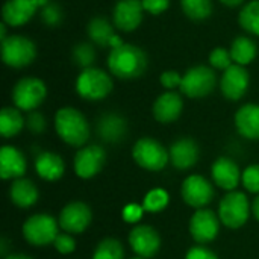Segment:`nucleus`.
I'll return each mask as SVG.
<instances>
[{
  "label": "nucleus",
  "mask_w": 259,
  "mask_h": 259,
  "mask_svg": "<svg viewBox=\"0 0 259 259\" xmlns=\"http://www.w3.org/2000/svg\"><path fill=\"white\" fill-rule=\"evenodd\" d=\"M108 68L120 79H135L146 71L147 56L140 47L123 42L121 46L111 49L108 55Z\"/></svg>",
  "instance_id": "nucleus-1"
},
{
  "label": "nucleus",
  "mask_w": 259,
  "mask_h": 259,
  "mask_svg": "<svg viewBox=\"0 0 259 259\" xmlns=\"http://www.w3.org/2000/svg\"><path fill=\"white\" fill-rule=\"evenodd\" d=\"M55 129L59 138L73 147H82L90 138V126L83 114L74 108H61L55 115Z\"/></svg>",
  "instance_id": "nucleus-2"
},
{
  "label": "nucleus",
  "mask_w": 259,
  "mask_h": 259,
  "mask_svg": "<svg viewBox=\"0 0 259 259\" xmlns=\"http://www.w3.org/2000/svg\"><path fill=\"white\" fill-rule=\"evenodd\" d=\"M76 91L85 100H102L112 91V79L100 68H85L77 76Z\"/></svg>",
  "instance_id": "nucleus-3"
},
{
  "label": "nucleus",
  "mask_w": 259,
  "mask_h": 259,
  "mask_svg": "<svg viewBox=\"0 0 259 259\" xmlns=\"http://www.w3.org/2000/svg\"><path fill=\"white\" fill-rule=\"evenodd\" d=\"M132 156L135 159V162L149 171H159L162 170L170 159V153L168 150L156 140L144 137L140 138L134 149H132Z\"/></svg>",
  "instance_id": "nucleus-4"
},
{
  "label": "nucleus",
  "mask_w": 259,
  "mask_h": 259,
  "mask_svg": "<svg viewBox=\"0 0 259 259\" xmlns=\"http://www.w3.org/2000/svg\"><path fill=\"white\" fill-rule=\"evenodd\" d=\"M250 206L244 193L231 191L226 194L219 206V219L229 229H240L249 220Z\"/></svg>",
  "instance_id": "nucleus-5"
},
{
  "label": "nucleus",
  "mask_w": 259,
  "mask_h": 259,
  "mask_svg": "<svg viewBox=\"0 0 259 259\" xmlns=\"http://www.w3.org/2000/svg\"><path fill=\"white\" fill-rule=\"evenodd\" d=\"M59 222H56L52 215L47 214H35L26 220L23 225V237L32 246H47L55 243L58 232Z\"/></svg>",
  "instance_id": "nucleus-6"
},
{
  "label": "nucleus",
  "mask_w": 259,
  "mask_h": 259,
  "mask_svg": "<svg viewBox=\"0 0 259 259\" xmlns=\"http://www.w3.org/2000/svg\"><path fill=\"white\" fill-rule=\"evenodd\" d=\"M36 56L33 41L21 35H11L2 41V59L12 68H23L29 65Z\"/></svg>",
  "instance_id": "nucleus-7"
},
{
  "label": "nucleus",
  "mask_w": 259,
  "mask_h": 259,
  "mask_svg": "<svg viewBox=\"0 0 259 259\" xmlns=\"http://www.w3.org/2000/svg\"><path fill=\"white\" fill-rule=\"evenodd\" d=\"M217 85V76L212 68L197 65L190 68L182 76L181 91L191 99H202L209 96Z\"/></svg>",
  "instance_id": "nucleus-8"
},
{
  "label": "nucleus",
  "mask_w": 259,
  "mask_h": 259,
  "mask_svg": "<svg viewBox=\"0 0 259 259\" xmlns=\"http://www.w3.org/2000/svg\"><path fill=\"white\" fill-rule=\"evenodd\" d=\"M46 96V83L38 77H23L15 83L12 90V100L21 111L36 109L44 102Z\"/></svg>",
  "instance_id": "nucleus-9"
},
{
  "label": "nucleus",
  "mask_w": 259,
  "mask_h": 259,
  "mask_svg": "<svg viewBox=\"0 0 259 259\" xmlns=\"http://www.w3.org/2000/svg\"><path fill=\"white\" fill-rule=\"evenodd\" d=\"M181 194L188 206L202 209L212 202L215 193H214V187L206 178L200 175H191L182 182Z\"/></svg>",
  "instance_id": "nucleus-10"
},
{
  "label": "nucleus",
  "mask_w": 259,
  "mask_h": 259,
  "mask_svg": "<svg viewBox=\"0 0 259 259\" xmlns=\"http://www.w3.org/2000/svg\"><path fill=\"white\" fill-rule=\"evenodd\" d=\"M220 219L211 209H197L190 219V234L199 244H208L214 241L220 231Z\"/></svg>",
  "instance_id": "nucleus-11"
},
{
  "label": "nucleus",
  "mask_w": 259,
  "mask_h": 259,
  "mask_svg": "<svg viewBox=\"0 0 259 259\" xmlns=\"http://www.w3.org/2000/svg\"><path fill=\"white\" fill-rule=\"evenodd\" d=\"M106 162V152L103 147L93 144L77 150L74 156V171L80 179H91L100 173Z\"/></svg>",
  "instance_id": "nucleus-12"
},
{
  "label": "nucleus",
  "mask_w": 259,
  "mask_h": 259,
  "mask_svg": "<svg viewBox=\"0 0 259 259\" xmlns=\"http://www.w3.org/2000/svg\"><path fill=\"white\" fill-rule=\"evenodd\" d=\"M93 220L90 206L83 202H71L62 208L59 214V226L67 234H82L88 229Z\"/></svg>",
  "instance_id": "nucleus-13"
},
{
  "label": "nucleus",
  "mask_w": 259,
  "mask_h": 259,
  "mask_svg": "<svg viewBox=\"0 0 259 259\" xmlns=\"http://www.w3.org/2000/svg\"><path fill=\"white\" fill-rule=\"evenodd\" d=\"M129 244L138 256L153 258L161 249V237L152 226L138 225L129 234Z\"/></svg>",
  "instance_id": "nucleus-14"
},
{
  "label": "nucleus",
  "mask_w": 259,
  "mask_h": 259,
  "mask_svg": "<svg viewBox=\"0 0 259 259\" xmlns=\"http://www.w3.org/2000/svg\"><path fill=\"white\" fill-rule=\"evenodd\" d=\"M249 88V73L243 65L232 64L223 71L220 90L228 100H240Z\"/></svg>",
  "instance_id": "nucleus-15"
},
{
  "label": "nucleus",
  "mask_w": 259,
  "mask_h": 259,
  "mask_svg": "<svg viewBox=\"0 0 259 259\" xmlns=\"http://www.w3.org/2000/svg\"><path fill=\"white\" fill-rule=\"evenodd\" d=\"M143 12L144 8L141 0H120L114 8L112 20L117 29L132 32L143 21Z\"/></svg>",
  "instance_id": "nucleus-16"
},
{
  "label": "nucleus",
  "mask_w": 259,
  "mask_h": 259,
  "mask_svg": "<svg viewBox=\"0 0 259 259\" xmlns=\"http://www.w3.org/2000/svg\"><path fill=\"white\" fill-rule=\"evenodd\" d=\"M184 109V100L181 94L167 91L161 94L153 103V117L159 123H173L179 118Z\"/></svg>",
  "instance_id": "nucleus-17"
},
{
  "label": "nucleus",
  "mask_w": 259,
  "mask_h": 259,
  "mask_svg": "<svg viewBox=\"0 0 259 259\" xmlns=\"http://www.w3.org/2000/svg\"><path fill=\"white\" fill-rule=\"evenodd\" d=\"M211 171H212V179L215 185L228 191H234L238 187L241 176H243L238 165L231 158H225V156L219 158L212 164Z\"/></svg>",
  "instance_id": "nucleus-18"
},
{
  "label": "nucleus",
  "mask_w": 259,
  "mask_h": 259,
  "mask_svg": "<svg viewBox=\"0 0 259 259\" xmlns=\"http://www.w3.org/2000/svg\"><path fill=\"white\" fill-rule=\"evenodd\" d=\"M171 164L178 170H188L199 161V146L191 138H181L170 147Z\"/></svg>",
  "instance_id": "nucleus-19"
},
{
  "label": "nucleus",
  "mask_w": 259,
  "mask_h": 259,
  "mask_svg": "<svg viewBox=\"0 0 259 259\" xmlns=\"http://www.w3.org/2000/svg\"><path fill=\"white\" fill-rule=\"evenodd\" d=\"M38 9L35 0H6L2 9L3 23L9 26L26 24Z\"/></svg>",
  "instance_id": "nucleus-20"
},
{
  "label": "nucleus",
  "mask_w": 259,
  "mask_h": 259,
  "mask_svg": "<svg viewBox=\"0 0 259 259\" xmlns=\"http://www.w3.org/2000/svg\"><path fill=\"white\" fill-rule=\"evenodd\" d=\"M26 171V158L24 155L12 147L3 146L0 150V176L2 179H20Z\"/></svg>",
  "instance_id": "nucleus-21"
},
{
  "label": "nucleus",
  "mask_w": 259,
  "mask_h": 259,
  "mask_svg": "<svg viewBox=\"0 0 259 259\" xmlns=\"http://www.w3.org/2000/svg\"><path fill=\"white\" fill-rule=\"evenodd\" d=\"M235 126L241 137L259 140V105L247 103L235 114Z\"/></svg>",
  "instance_id": "nucleus-22"
},
{
  "label": "nucleus",
  "mask_w": 259,
  "mask_h": 259,
  "mask_svg": "<svg viewBox=\"0 0 259 259\" xmlns=\"http://www.w3.org/2000/svg\"><path fill=\"white\" fill-rule=\"evenodd\" d=\"M35 170L41 179L53 182L62 178L65 164L59 155L52 152H41L35 159Z\"/></svg>",
  "instance_id": "nucleus-23"
},
{
  "label": "nucleus",
  "mask_w": 259,
  "mask_h": 259,
  "mask_svg": "<svg viewBox=\"0 0 259 259\" xmlns=\"http://www.w3.org/2000/svg\"><path fill=\"white\" fill-rule=\"evenodd\" d=\"M9 196H11L12 203L17 205L18 208H30L32 205L36 203L39 193L30 179L20 178L12 182Z\"/></svg>",
  "instance_id": "nucleus-24"
},
{
  "label": "nucleus",
  "mask_w": 259,
  "mask_h": 259,
  "mask_svg": "<svg viewBox=\"0 0 259 259\" xmlns=\"http://www.w3.org/2000/svg\"><path fill=\"white\" fill-rule=\"evenodd\" d=\"M99 134L108 143H117L126 135V121L117 114H106L99 121Z\"/></svg>",
  "instance_id": "nucleus-25"
},
{
  "label": "nucleus",
  "mask_w": 259,
  "mask_h": 259,
  "mask_svg": "<svg viewBox=\"0 0 259 259\" xmlns=\"http://www.w3.org/2000/svg\"><path fill=\"white\" fill-rule=\"evenodd\" d=\"M88 36L90 39L100 46V47H111V41L115 36L114 33V27L112 24H109V21L105 17H94L91 18V21L88 23Z\"/></svg>",
  "instance_id": "nucleus-26"
},
{
  "label": "nucleus",
  "mask_w": 259,
  "mask_h": 259,
  "mask_svg": "<svg viewBox=\"0 0 259 259\" xmlns=\"http://www.w3.org/2000/svg\"><path fill=\"white\" fill-rule=\"evenodd\" d=\"M24 126V118L18 108L6 106L0 112V134L5 138L15 137L21 132Z\"/></svg>",
  "instance_id": "nucleus-27"
},
{
  "label": "nucleus",
  "mask_w": 259,
  "mask_h": 259,
  "mask_svg": "<svg viewBox=\"0 0 259 259\" xmlns=\"http://www.w3.org/2000/svg\"><path fill=\"white\" fill-rule=\"evenodd\" d=\"M231 56L232 61L238 65L250 64L256 56V44L249 36H237L231 46Z\"/></svg>",
  "instance_id": "nucleus-28"
},
{
  "label": "nucleus",
  "mask_w": 259,
  "mask_h": 259,
  "mask_svg": "<svg viewBox=\"0 0 259 259\" xmlns=\"http://www.w3.org/2000/svg\"><path fill=\"white\" fill-rule=\"evenodd\" d=\"M181 5L185 15L196 21L206 20L212 12L211 0H181Z\"/></svg>",
  "instance_id": "nucleus-29"
},
{
  "label": "nucleus",
  "mask_w": 259,
  "mask_h": 259,
  "mask_svg": "<svg viewBox=\"0 0 259 259\" xmlns=\"http://www.w3.org/2000/svg\"><path fill=\"white\" fill-rule=\"evenodd\" d=\"M238 21L244 30L253 35H259V0H253L243 8Z\"/></svg>",
  "instance_id": "nucleus-30"
},
{
  "label": "nucleus",
  "mask_w": 259,
  "mask_h": 259,
  "mask_svg": "<svg viewBox=\"0 0 259 259\" xmlns=\"http://www.w3.org/2000/svg\"><path fill=\"white\" fill-rule=\"evenodd\" d=\"M93 259H124L123 246L114 238H105L97 244Z\"/></svg>",
  "instance_id": "nucleus-31"
},
{
  "label": "nucleus",
  "mask_w": 259,
  "mask_h": 259,
  "mask_svg": "<svg viewBox=\"0 0 259 259\" xmlns=\"http://www.w3.org/2000/svg\"><path fill=\"white\" fill-rule=\"evenodd\" d=\"M96 59V49L93 44L90 42H79L74 49H73V61L85 68H91L93 62Z\"/></svg>",
  "instance_id": "nucleus-32"
},
{
  "label": "nucleus",
  "mask_w": 259,
  "mask_h": 259,
  "mask_svg": "<svg viewBox=\"0 0 259 259\" xmlns=\"http://www.w3.org/2000/svg\"><path fill=\"white\" fill-rule=\"evenodd\" d=\"M168 205V194L164 190H152L144 199V211L149 212H159Z\"/></svg>",
  "instance_id": "nucleus-33"
},
{
  "label": "nucleus",
  "mask_w": 259,
  "mask_h": 259,
  "mask_svg": "<svg viewBox=\"0 0 259 259\" xmlns=\"http://www.w3.org/2000/svg\"><path fill=\"white\" fill-rule=\"evenodd\" d=\"M209 62L217 70H228L232 65V56L231 52H228L223 47H215L209 55Z\"/></svg>",
  "instance_id": "nucleus-34"
},
{
  "label": "nucleus",
  "mask_w": 259,
  "mask_h": 259,
  "mask_svg": "<svg viewBox=\"0 0 259 259\" xmlns=\"http://www.w3.org/2000/svg\"><path fill=\"white\" fill-rule=\"evenodd\" d=\"M241 181H243V185H244V188H246L247 191H250V193H259V165L258 164L249 165V167L243 171Z\"/></svg>",
  "instance_id": "nucleus-35"
},
{
  "label": "nucleus",
  "mask_w": 259,
  "mask_h": 259,
  "mask_svg": "<svg viewBox=\"0 0 259 259\" xmlns=\"http://www.w3.org/2000/svg\"><path fill=\"white\" fill-rule=\"evenodd\" d=\"M41 18L47 26H56L62 20V9L56 3H47L41 11Z\"/></svg>",
  "instance_id": "nucleus-36"
},
{
  "label": "nucleus",
  "mask_w": 259,
  "mask_h": 259,
  "mask_svg": "<svg viewBox=\"0 0 259 259\" xmlns=\"http://www.w3.org/2000/svg\"><path fill=\"white\" fill-rule=\"evenodd\" d=\"M53 244H55V249L62 255H68V253L74 252V249H76V241L68 234H59Z\"/></svg>",
  "instance_id": "nucleus-37"
},
{
  "label": "nucleus",
  "mask_w": 259,
  "mask_h": 259,
  "mask_svg": "<svg viewBox=\"0 0 259 259\" xmlns=\"http://www.w3.org/2000/svg\"><path fill=\"white\" fill-rule=\"evenodd\" d=\"M159 80H161V83H162L164 88H167V90L171 91L173 88L181 87V83H182V76H181L178 71H175V70H167V71H164V73L161 74Z\"/></svg>",
  "instance_id": "nucleus-38"
},
{
  "label": "nucleus",
  "mask_w": 259,
  "mask_h": 259,
  "mask_svg": "<svg viewBox=\"0 0 259 259\" xmlns=\"http://www.w3.org/2000/svg\"><path fill=\"white\" fill-rule=\"evenodd\" d=\"M141 2H143L144 11H147L149 14H153V15L162 14L170 6V0H141Z\"/></svg>",
  "instance_id": "nucleus-39"
},
{
  "label": "nucleus",
  "mask_w": 259,
  "mask_h": 259,
  "mask_svg": "<svg viewBox=\"0 0 259 259\" xmlns=\"http://www.w3.org/2000/svg\"><path fill=\"white\" fill-rule=\"evenodd\" d=\"M27 127L33 134H41L46 129V120L39 112H30L27 117Z\"/></svg>",
  "instance_id": "nucleus-40"
},
{
  "label": "nucleus",
  "mask_w": 259,
  "mask_h": 259,
  "mask_svg": "<svg viewBox=\"0 0 259 259\" xmlns=\"http://www.w3.org/2000/svg\"><path fill=\"white\" fill-rule=\"evenodd\" d=\"M185 259H219V256L212 250H209L203 246H196L188 250Z\"/></svg>",
  "instance_id": "nucleus-41"
},
{
  "label": "nucleus",
  "mask_w": 259,
  "mask_h": 259,
  "mask_svg": "<svg viewBox=\"0 0 259 259\" xmlns=\"http://www.w3.org/2000/svg\"><path fill=\"white\" fill-rule=\"evenodd\" d=\"M143 209H144V208H140L138 205H129V206H126V208H124V211H123V217H124V220H126V222H129V223H135V222H138V220L141 219V215H143Z\"/></svg>",
  "instance_id": "nucleus-42"
},
{
  "label": "nucleus",
  "mask_w": 259,
  "mask_h": 259,
  "mask_svg": "<svg viewBox=\"0 0 259 259\" xmlns=\"http://www.w3.org/2000/svg\"><path fill=\"white\" fill-rule=\"evenodd\" d=\"M252 211H253L255 219L259 222V196L255 199V202H253V205H252Z\"/></svg>",
  "instance_id": "nucleus-43"
},
{
  "label": "nucleus",
  "mask_w": 259,
  "mask_h": 259,
  "mask_svg": "<svg viewBox=\"0 0 259 259\" xmlns=\"http://www.w3.org/2000/svg\"><path fill=\"white\" fill-rule=\"evenodd\" d=\"M220 2H222V3H225L226 6H232V8H234V6H238V5H241L244 0H220Z\"/></svg>",
  "instance_id": "nucleus-44"
},
{
  "label": "nucleus",
  "mask_w": 259,
  "mask_h": 259,
  "mask_svg": "<svg viewBox=\"0 0 259 259\" xmlns=\"http://www.w3.org/2000/svg\"><path fill=\"white\" fill-rule=\"evenodd\" d=\"M5 259H33L27 255H23V253H12V255H8L5 256Z\"/></svg>",
  "instance_id": "nucleus-45"
},
{
  "label": "nucleus",
  "mask_w": 259,
  "mask_h": 259,
  "mask_svg": "<svg viewBox=\"0 0 259 259\" xmlns=\"http://www.w3.org/2000/svg\"><path fill=\"white\" fill-rule=\"evenodd\" d=\"M5 24H6V23H2V24H0V38H2V41H3L5 38H8V36H6V27H5Z\"/></svg>",
  "instance_id": "nucleus-46"
},
{
  "label": "nucleus",
  "mask_w": 259,
  "mask_h": 259,
  "mask_svg": "<svg viewBox=\"0 0 259 259\" xmlns=\"http://www.w3.org/2000/svg\"><path fill=\"white\" fill-rule=\"evenodd\" d=\"M131 259H146V258H141V256H135V258H131Z\"/></svg>",
  "instance_id": "nucleus-47"
}]
</instances>
